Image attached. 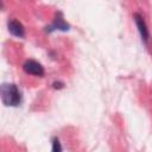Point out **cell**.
Returning a JSON list of instances; mask_svg holds the SVG:
<instances>
[{"label": "cell", "instance_id": "52a82bcc", "mask_svg": "<svg viewBox=\"0 0 152 152\" xmlns=\"http://www.w3.org/2000/svg\"><path fill=\"white\" fill-rule=\"evenodd\" d=\"M62 86H63L62 83H58V88H62ZM53 87L56 88V87H57V84H56V83H53Z\"/></svg>", "mask_w": 152, "mask_h": 152}, {"label": "cell", "instance_id": "5b68a950", "mask_svg": "<svg viewBox=\"0 0 152 152\" xmlns=\"http://www.w3.org/2000/svg\"><path fill=\"white\" fill-rule=\"evenodd\" d=\"M8 30L15 37H19V38L25 37V28H24L23 24L15 19H12L8 21Z\"/></svg>", "mask_w": 152, "mask_h": 152}, {"label": "cell", "instance_id": "7a4b0ae2", "mask_svg": "<svg viewBox=\"0 0 152 152\" xmlns=\"http://www.w3.org/2000/svg\"><path fill=\"white\" fill-rule=\"evenodd\" d=\"M23 68H24V71L27 72V74H31V75H34V76H43L44 75V68L42 66V64L33 61V59L26 61L24 63Z\"/></svg>", "mask_w": 152, "mask_h": 152}, {"label": "cell", "instance_id": "277c9868", "mask_svg": "<svg viewBox=\"0 0 152 152\" xmlns=\"http://www.w3.org/2000/svg\"><path fill=\"white\" fill-rule=\"evenodd\" d=\"M133 18H134V21H135L137 27H138V30H139V33H140V36H141V39H142L145 43H147L148 39H150V32H148V28H147V26H146V23H145L142 15L139 14V13H134Z\"/></svg>", "mask_w": 152, "mask_h": 152}, {"label": "cell", "instance_id": "3957f363", "mask_svg": "<svg viewBox=\"0 0 152 152\" xmlns=\"http://www.w3.org/2000/svg\"><path fill=\"white\" fill-rule=\"evenodd\" d=\"M69 27H70V26H69V24L64 20L62 12H57V13H56V17H55V19H53V23H52L49 27H46V31H48V32H52V31H55V30L68 31Z\"/></svg>", "mask_w": 152, "mask_h": 152}, {"label": "cell", "instance_id": "8992f818", "mask_svg": "<svg viewBox=\"0 0 152 152\" xmlns=\"http://www.w3.org/2000/svg\"><path fill=\"white\" fill-rule=\"evenodd\" d=\"M52 152H62V145L57 138L52 140Z\"/></svg>", "mask_w": 152, "mask_h": 152}, {"label": "cell", "instance_id": "6da1fadb", "mask_svg": "<svg viewBox=\"0 0 152 152\" xmlns=\"http://www.w3.org/2000/svg\"><path fill=\"white\" fill-rule=\"evenodd\" d=\"M1 100L4 104L15 107L21 102V93L18 87L13 83L2 84L1 87Z\"/></svg>", "mask_w": 152, "mask_h": 152}]
</instances>
